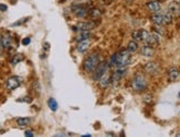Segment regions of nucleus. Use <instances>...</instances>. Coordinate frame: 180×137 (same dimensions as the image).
<instances>
[{
    "label": "nucleus",
    "mask_w": 180,
    "mask_h": 137,
    "mask_svg": "<svg viewBox=\"0 0 180 137\" xmlns=\"http://www.w3.org/2000/svg\"><path fill=\"white\" fill-rule=\"evenodd\" d=\"M23 60V55L22 54H15V56H13L12 58H11V65H17V64H19L20 62H22Z\"/></svg>",
    "instance_id": "22"
},
{
    "label": "nucleus",
    "mask_w": 180,
    "mask_h": 137,
    "mask_svg": "<svg viewBox=\"0 0 180 137\" xmlns=\"http://www.w3.org/2000/svg\"><path fill=\"white\" fill-rule=\"evenodd\" d=\"M168 12L173 17H176L180 13V5L178 2H171L168 7Z\"/></svg>",
    "instance_id": "15"
},
{
    "label": "nucleus",
    "mask_w": 180,
    "mask_h": 137,
    "mask_svg": "<svg viewBox=\"0 0 180 137\" xmlns=\"http://www.w3.org/2000/svg\"><path fill=\"white\" fill-rule=\"evenodd\" d=\"M72 11L77 18H84L86 14H89V8L82 5H75L72 6Z\"/></svg>",
    "instance_id": "5"
},
{
    "label": "nucleus",
    "mask_w": 180,
    "mask_h": 137,
    "mask_svg": "<svg viewBox=\"0 0 180 137\" xmlns=\"http://www.w3.org/2000/svg\"><path fill=\"white\" fill-rule=\"evenodd\" d=\"M108 68H109V66H108V64H107L106 62H99V65L96 66V68L94 69L93 79L96 80V81H99V78L104 75V74H106V72L108 71Z\"/></svg>",
    "instance_id": "4"
},
{
    "label": "nucleus",
    "mask_w": 180,
    "mask_h": 137,
    "mask_svg": "<svg viewBox=\"0 0 180 137\" xmlns=\"http://www.w3.org/2000/svg\"><path fill=\"white\" fill-rule=\"evenodd\" d=\"M49 47H50V44H49V43H44V50H48Z\"/></svg>",
    "instance_id": "29"
},
{
    "label": "nucleus",
    "mask_w": 180,
    "mask_h": 137,
    "mask_svg": "<svg viewBox=\"0 0 180 137\" xmlns=\"http://www.w3.org/2000/svg\"><path fill=\"white\" fill-rule=\"evenodd\" d=\"M124 72H125V69H117L116 71H115L114 75H113V77H112L113 81L114 82L119 81V80L123 78V76H124Z\"/></svg>",
    "instance_id": "19"
},
{
    "label": "nucleus",
    "mask_w": 180,
    "mask_h": 137,
    "mask_svg": "<svg viewBox=\"0 0 180 137\" xmlns=\"http://www.w3.org/2000/svg\"><path fill=\"white\" fill-rule=\"evenodd\" d=\"M132 53L128 52V50H122L121 52H117L111 57L109 65L116 67V69H125L132 62L130 57Z\"/></svg>",
    "instance_id": "1"
},
{
    "label": "nucleus",
    "mask_w": 180,
    "mask_h": 137,
    "mask_svg": "<svg viewBox=\"0 0 180 137\" xmlns=\"http://www.w3.org/2000/svg\"><path fill=\"white\" fill-rule=\"evenodd\" d=\"M178 98H179V99H180V92L178 93Z\"/></svg>",
    "instance_id": "31"
},
{
    "label": "nucleus",
    "mask_w": 180,
    "mask_h": 137,
    "mask_svg": "<svg viewBox=\"0 0 180 137\" xmlns=\"http://www.w3.org/2000/svg\"><path fill=\"white\" fill-rule=\"evenodd\" d=\"M29 18H24V19H21V20L17 21L15 23H13V24H11V26H18V25H21L22 23H24V21H28Z\"/></svg>",
    "instance_id": "24"
},
{
    "label": "nucleus",
    "mask_w": 180,
    "mask_h": 137,
    "mask_svg": "<svg viewBox=\"0 0 180 137\" xmlns=\"http://www.w3.org/2000/svg\"><path fill=\"white\" fill-rule=\"evenodd\" d=\"M2 35L0 34V50H2Z\"/></svg>",
    "instance_id": "28"
},
{
    "label": "nucleus",
    "mask_w": 180,
    "mask_h": 137,
    "mask_svg": "<svg viewBox=\"0 0 180 137\" xmlns=\"http://www.w3.org/2000/svg\"><path fill=\"white\" fill-rule=\"evenodd\" d=\"M21 85V79L17 76H13V77H10L9 79L6 81V88L8 90H15Z\"/></svg>",
    "instance_id": "6"
},
{
    "label": "nucleus",
    "mask_w": 180,
    "mask_h": 137,
    "mask_svg": "<svg viewBox=\"0 0 180 137\" xmlns=\"http://www.w3.org/2000/svg\"><path fill=\"white\" fill-rule=\"evenodd\" d=\"M176 136H177V137H180V133H178V134H176Z\"/></svg>",
    "instance_id": "30"
},
{
    "label": "nucleus",
    "mask_w": 180,
    "mask_h": 137,
    "mask_svg": "<svg viewBox=\"0 0 180 137\" xmlns=\"http://www.w3.org/2000/svg\"><path fill=\"white\" fill-rule=\"evenodd\" d=\"M132 38L136 42H142L143 41V30H135L132 33Z\"/></svg>",
    "instance_id": "18"
},
{
    "label": "nucleus",
    "mask_w": 180,
    "mask_h": 137,
    "mask_svg": "<svg viewBox=\"0 0 180 137\" xmlns=\"http://www.w3.org/2000/svg\"><path fill=\"white\" fill-rule=\"evenodd\" d=\"M89 14L91 15L92 18H94V19H96V18L101 17L102 13L99 9H92V10H89Z\"/></svg>",
    "instance_id": "23"
},
{
    "label": "nucleus",
    "mask_w": 180,
    "mask_h": 137,
    "mask_svg": "<svg viewBox=\"0 0 180 137\" xmlns=\"http://www.w3.org/2000/svg\"><path fill=\"white\" fill-rule=\"evenodd\" d=\"M99 64V54L97 53H93L84 60V69L86 70L87 72L94 71V69L96 68V66Z\"/></svg>",
    "instance_id": "2"
},
{
    "label": "nucleus",
    "mask_w": 180,
    "mask_h": 137,
    "mask_svg": "<svg viewBox=\"0 0 180 137\" xmlns=\"http://www.w3.org/2000/svg\"><path fill=\"white\" fill-rule=\"evenodd\" d=\"M111 78H112V77H111V75L108 74V71L102 76V77L99 78V80L101 88H107V87H108L109 83H111Z\"/></svg>",
    "instance_id": "14"
},
{
    "label": "nucleus",
    "mask_w": 180,
    "mask_h": 137,
    "mask_svg": "<svg viewBox=\"0 0 180 137\" xmlns=\"http://www.w3.org/2000/svg\"><path fill=\"white\" fill-rule=\"evenodd\" d=\"M21 43H22V45H29L31 43V38H24Z\"/></svg>",
    "instance_id": "25"
},
{
    "label": "nucleus",
    "mask_w": 180,
    "mask_h": 137,
    "mask_svg": "<svg viewBox=\"0 0 180 137\" xmlns=\"http://www.w3.org/2000/svg\"><path fill=\"white\" fill-rule=\"evenodd\" d=\"M8 7L3 3H0V11H7Z\"/></svg>",
    "instance_id": "26"
},
{
    "label": "nucleus",
    "mask_w": 180,
    "mask_h": 137,
    "mask_svg": "<svg viewBox=\"0 0 180 137\" xmlns=\"http://www.w3.org/2000/svg\"><path fill=\"white\" fill-rule=\"evenodd\" d=\"M179 78V70L176 67H170L168 69V81L173 82Z\"/></svg>",
    "instance_id": "9"
},
{
    "label": "nucleus",
    "mask_w": 180,
    "mask_h": 137,
    "mask_svg": "<svg viewBox=\"0 0 180 137\" xmlns=\"http://www.w3.org/2000/svg\"><path fill=\"white\" fill-rule=\"evenodd\" d=\"M24 135H25V136H28V137H32L33 136V132H32V131H25Z\"/></svg>",
    "instance_id": "27"
},
{
    "label": "nucleus",
    "mask_w": 180,
    "mask_h": 137,
    "mask_svg": "<svg viewBox=\"0 0 180 137\" xmlns=\"http://www.w3.org/2000/svg\"><path fill=\"white\" fill-rule=\"evenodd\" d=\"M48 105H49V107H50L51 111H53V112H55L56 110H58V102H56L53 98H50V99L48 100Z\"/></svg>",
    "instance_id": "21"
},
{
    "label": "nucleus",
    "mask_w": 180,
    "mask_h": 137,
    "mask_svg": "<svg viewBox=\"0 0 180 137\" xmlns=\"http://www.w3.org/2000/svg\"><path fill=\"white\" fill-rule=\"evenodd\" d=\"M132 87L135 91H144L147 88V81L140 74H137L132 80Z\"/></svg>",
    "instance_id": "3"
},
{
    "label": "nucleus",
    "mask_w": 180,
    "mask_h": 137,
    "mask_svg": "<svg viewBox=\"0 0 180 137\" xmlns=\"http://www.w3.org/2000/svg\"><path fill=\"white\" fill-rule=\"evenodd\" d=\"M146 7H147L148 10L151 11V12H154V13L159 12L160 9H161V6H160V2L158 0H151V1L146 3Z\"/></svg>",
    "instance_id": "8"
},
{
    "label": "nucleus",
    "mask_w": 180,
    "mask_h": 137,
    "mask_svg": "<svg viewBox=\"0 0 180 137\" xmlns=\"http://www.w3.org/2000/svg\"><path fill=\"white\" fill-rule=\"evenodd\" d=\"M79 34L76 36V42H80L82 40H85V38H91V32L90 30H85V31H79Z\"/></svg>",
    "instance_id": "16"
},
{
    "label": "nucleus",
    "mask_w": 180,
    "mask_h": 137,
    "mask_svg": "<svg viewBox=\"0 0 180 137\" xmlns=\"http://www.w3.org/2000/svg\"><path fill=\"white\" fill-rule=\"evenodd\" d=\"M30 123H31L30 117H18V119H17V124L20 127L27 126V125H29Z\"/></svg>",
    "instance_id": "17"
},
{
    "label": "nucleus",
    "mask_w": 180,
    "mask_h": 137,
    "mask_svg": "<svg viewBox=\"0 0 180 137\" xmlns=\"http://www.w3.org/2000/svg\"><path fill=\"white\" fill-rule=\"evenodd\" d=\"M94 27V23H92L91 21H87V22H81L76 25L75 27H73L74 30H77L76 32L79 31H85V30H91Z\"/></svg>",
    "instance_id": "11"
},
{
    "label": "nucleus",
    "mask_w": 180,
    "mask_h": 137,
    "mask_svg": "<svg viewBox=\"0 0 180 137\" xmlns=\"http://www.w3.org/2000/svg\"><path fill=\"white\" fill-rule=\"evenodd\" d=\"M145 70L146 72H148L149 75H155L156 72L158 71V65L157 62H149L145 65Z\"/></svg>",
    "instance_id": "10"
},
{
    "label": "nucleus",
    "mask_w": 180,
    "mask_h": 137,
    "mask_svg": "<svg viewBox=\"0 0 180 137\" xmlns=\"http://www.w3.org/2000/svg\"><path fill=\"white\" fill-rule=\"evenodd\" d=\"M127 50H128V52L130 53H135L137 50H138V44H137L136 41H130V43H128V45H127Z\"/></svg>",
    "instance_id": "20"
},
{
    "label": "nucleus",
    "mask_w": 180,
    "mask_h": 137,
    "mask_svg": "<svg viewBox=\"0 0 180 137\" xmlns=\"http://www.w3.org/2000/svg\"><path fill=\"white\" fill-rule=\"evenodd\" d=\"M140 52H142V55L145 56V57H151L154 53H155V50H154L151 45L145 44L142 47V50H140Z\"/></svg>",
    "instance_id": "12"
},
{
    "label": "nucleus",
    "mask_w": 180,
    "mask_h": 137,
    "mask_svg": "<svg viewBox=\"0 0 180 137\" xmlns=\"http://www.w3.org/2000/svg\"><path fill=\"white\" fill-rule=\"evenodd\" d=\"M90 45H91V38H85V40H82L80 42H77V46H76V50L79 53H85L89 50Z\"/></svg>",
    "instance_id": "7"
},
{
    "label": "nucleus",
    "mask_w": 180,
    "mask_h": 137,
    "mask_svg": "<svg viewBox=\"0 0 180 137\" xmlns=\"http://www.w3.org/2000/svg\"><path fill=\"white\" fill-rule=\"evenodd\" d=\"M12 43H13V38L11 36V34L7 33V34L2 35V47L8 50V48H10L12 46Z\"/></svg>",
    "instance_id": "13"
}]
</instances>
